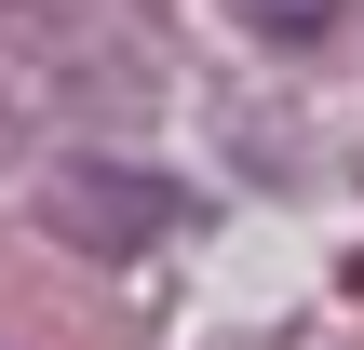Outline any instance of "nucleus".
<instances>
[{
  "label": "nucleus",
  "mask_w": 364,
  "mask_h": 350,
  "mask_svg": "<svg viewBox=\"0 0 364 350\" xmlns=\"http://www.w3.org/2000/svg\"><path fill=\"white\" fill-rule=\"evenodd\" d=\"M95 256H135L149 229H176L189 216V189H162V175H108V162H54V189H41Z\"/></svg>",
  "instance_id": "nucleus-1"
},
{
  "label": "nucleus",
  "mask_w": 364,
  "mask_h": 350,
  "mask_svg": "<svg viewBox=\"0 0 364 350\" xmlns=\"http://www.w3.org/2000/svg\"><path fill=\"white\" fill-rule=\"evenodd\" d=\"M324 13H338V0H257V27H270V40H311Z\"/></svg>",
  "instance_id": "nucleus-2"
}]
</instances>
